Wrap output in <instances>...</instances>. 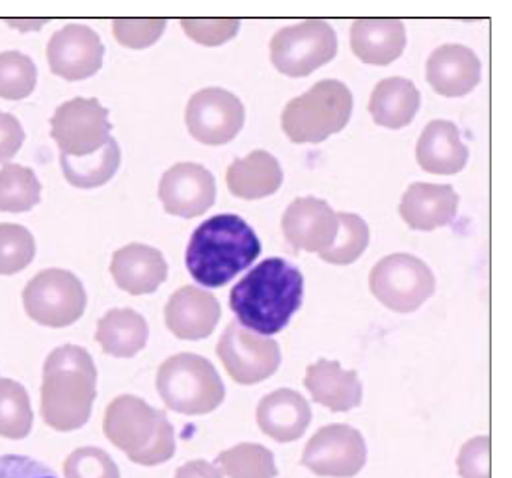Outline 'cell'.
I'll return each instance as SVG.
<instances>
[{
    "instance_id": "6da1fadb",
    "label": "cell",
    "mask_w": 512,
    "mask_h": 478,
    "mask_svg": "<svg viewBox=\"0 0 512 478\" xmlns=\"http://www.w3.org/2000/svg\"><path fill=\"white\" fill-rule=\"evenodd\" d=\"M304 296L300 270L280 257H272L244 276L230 294L231 311L244 328L274 335L293 319Z\"/></svg>"
},
{
    "instance_id": "7a4b0ae2",
    "label": "cell",
    "mask_w": 512,
    "mask_h": 478,
    "mask_svg": "<svg viewBox=\"0 0 512 478\" xmlns=\"http://www.w3.org/2000/svg\"><path fill=\"white\" fill-rule=\"evenodd\" d=\"M97 369L81 346H60L43 367L41 417L58 432H71L88 423L97 395Z\"/></svg>"
},
{
    "instance_id": "3957f363",
    "label": "cell",
    "mask_w": 512,
    "mask_h": 478,
    "mask_svg": "<svg viewBox=\"0 0 512 478\" xmlns=\"http://www.w3.org/2000/svg\"><path fill=\"white\" fill-rule=\"evenodd\" d=\"M261 253L256 231L237 214H218L198 227L187 248V268L200 285L218 289Z\"/></svg>"
},
{
    "instance_id": "277c9868",
    "label": "cell",
    "mask_w": 512,
    "mask_h": 478,
    "mask_svg": "<svg viewBox=\"0 0 512 478\" xmlns=\"http://www.w3.org/2000/svg\"><path fill=\"white\" fill-rule=\"evenodd\" d=\"M103 430L108 441L138 465L164 464L176 452L174 426L166 413L133 395H122L108 404Z\"/></svg>"
},
{
    "instance_id": "5b68a950",
    "label": "cell",
    "mask_w": 512,
    "mask_h": 478,
    "mask_svg": "<svg viewBox=\"0 0 512 478\" xmlns=\"http://www.w3.org/2000/svg\"><path fill=\"white\" fill-rule=\"evenodd\" d=\"M352 103L351 90L343 82L319 80L310 92L283 108V133L295 144H321L347 127Z\"/></svg>"
},
{
    "instance_id": "8992f818",
    "label": "cell",
    "mask_w": 512,
    "mask_h": 478,
    "mask_svg": "<svg viewBox=\"0 0 512 478\" xmlns=\"http://www.w3.org/2000/svg\"><path fill=\"white\" fill-rule=\"evenodd\" d=\"M157 391L166 408L185 415L213 412L226 397V389L213 363L189 352L162 363L157 372Z\"/></svg>"
},
{
    "instance_id": "52a82bcc",
    "label": "cell",
    "mask_w": 512,
    "mask_h": 478,
    "mask_svg": "<svg viewBox=\"0 0 512 478\" xmlns=\"http://www.w3.org/2000/svg\"><path fill=\"white\" fill-rule=\"evenodd\" d=\"M336 53V32L323 19H308L282 28L270 40V62L287 77H308L332 62Z\"/></svg>"
},
{
    "instance_id": "ba28073f",
    "label": "cell",
    "mask_w": 512,
    "mask_h": 478,
    "mask_svg": "<svg viewBox=\"0 0 512 478\" xmlns=\"http://www.w3.org/2000/svg\"><path fill=\"white\" fill-rule=\"evenodd\" d=\"M371 293L395 313H412L423 306L436 289L431 268L408 253H391L373 266Z\"/></svg>"
},
{
    "instance_id": "9c48e42d",
    "label": "cell",
    "mask_w": 512,
    "mask_h": 478,
    "mask_svg": "<svg viewBox=\"0 0 512 478\" xmlns=\"http://www.w3.org/2000/svg\"><path fill=\"white\" fill-rule=\"evenodd\" d=\"M23 304L28 317L41 326L66 328L81 319L86 309V291L75 274L49 268L28 281Z\"/></svg>"
},
{
    "instance_id": "30bf717a",
    "label": "cell",
    "mask_w": 512,
    "mask_h": 478,
    "mask_svg": "<svg viewBox=\"0 0 512 478\" xmlns=\"http://www.w3.org/2000/svg\"><path fill=\"white\" fill-rule=\"evenodd\" d=\"M112 125L108 110L97 99L75 97L54 112L51 136L69 157H88L105 146Z\"/></svg>"
},
{
    "instance_id": "8fae6325",
    "label": "cell",
    "mask_w": 512,
    "mask_h": 478,
    "mask_svg": "<svg viewBox=\"0 0 512 478\" xmlns=\"http://www.w3.org/2000/svg\"><path fill=\"white\" fill-rule=\"evenodd\" d=\"M216 354L231 378L243 386L267 380L278 371L282 361L276 341L244 330L237 322H230L222 333Z\"/></svg>"
},
{
    "instance_id": "7c38bea8",
    "label": "cell",
    "mask_w": 512,
    "mask_h": 478,
    "mask_svg": "<svg viewBox=\"0 0 512 478\" xmlns=\"http://www.w3.org/2000/svg\"><path fill=\"white\" fill-rule=\"evenodd\" d=\"M246 110L239 97L224 88H205L194 93L187 105L190 136L205 146H224L243 129Z\"/></svg>"
},
{
    "instance_id": "4fadbf2b",
    "label": "cell",
    "mask_w": 512,
    "mask_h": 478,
    "mask_svg": "<svg viewBox=\"0 0 512 478\" xmlns=\"http://www.w3.org/2000/svg\"><path fill=\"white\" fill-rule=\"evenodd\" d=\"M364 436L349 425H330L321 428L308 441L302 465L319 477H354L365 464Z\"/></svg>"
},
{
    "instance_id": "5bb4252c",
    "label": "cell",
    "mask_w": 512,
    "mask_h": 478,
    "mask_svg": "<svg viewBox=\"0 0 512 478\" xmlns=\"http://www.w3.org/2000/svg\"><path fill=\"white\" fill-rule=\"evenodd\" d=\"M216 183L213 173L196 162H179L162 175L159 200L164 211L181 218L202 216L215 205Z\"/></svg>"
},
{
    "instance_id": "9a60e30c",
    "label": "cell",
    "mask_w": 512,
    "mask_h": 478,
    "mask_svg": "<svg viewBox=\"0 0 512 478\" xmlns=\"http://www.w3.org/2000/svg\"><path fill=\"white\" fill-rule=\"evenodd\" d=\"M105 47L90 27L66 25L54 32L47 47V60L54 75L66 80H84L103 66Z\"/></svg>"
},
{
    "instance_id": "2e32d148",
    "label": "cell",
    "mask_w": 512,
    "mask_h": 478,
    "mask_svg": "<svg viewBox=\"0 0 512 478\" xmlns=\"http://www.w3.org/2000/svg\"><path fill=\"white\" fill-rule=\"evenodd\" d=\"M283 235L295 252L321 253L336 239L337 214L332 207L317 198L293 201L282 220Z\"/></svg>"
},
{
    "instance_id": "e0dca14e",
    "label": "cell",
    "mask_w": 512,
    "mask_h": 478,
    "mask_svg": "<svg viewBox=\"0 0 512 478\" xmlns=\"http://www.w3.org/2000/svg\"><path fill=\"white\" fill-rule=\"evenodd\" d=\"M220 315V304L215 296L192 285L172 294L164 309L168 330L177 339L185 341H198L209 337L215 332Z\"/></svg>"
},
{
    "instance_id": "ac0fdd59",
    "label": "cell",
    "mask_w": 512,
    "mask_h": 478,
    "mask_svg": "<svg viewBox=\"0 0 512 478\" xmlns=\"http://www.w3.org/2000/svg\"><path fill=\"white\" fill-rule=\"evenodd\" d=\"M427 82L444 97H462L481 82V60L472 49L449 43L438 47L427 60Z\"/></svg>"
},
{
    "instance_id": "d6986e66",
    "label": "cell",
    "mask_w": 512,
    "mask_h": 478,
    "mask_svg": "<svg viewBox=\"0 0 512 478\" xmlns=\"http://www.w3.org/2000/svg\"><path fill=\"white\" fill-rule=\"evenodd\" d=\"M457 209L459 196L453 186L414 183L408 186L399 213L410 229L434 231L451 224Z\"/></svg>"
},
{
    "instance_id": "ffe728a7",
    "label": "cell",
    "mask_w": 512,
    "mask_h": 478,
    "mask_svg": "<svg viewBox=\"0 0 512 478\" xmlns=\"http://www.w3.org/2000/svg\"><path fill=\"white\" fill-rule=\"evenodd\" d=\"M112 278L125 293H155L168 278V265L162 253L146 244H129L114 253Z\"/></svg>"
},
{
    "instance_id": "44dd1931",
    "label": "cell",
    "mask_w": 512,
    "mask_h": 478,
    "mask_svg": "<svg viewBox=\"0 0 512 478\" xmlns=\"http://www.w3.org/2000/svg\"><path fill=\"white\" fill-rule=\"evenodd\" d=\"M310 423V404L293 389H278L257 406V425L280 443L302 438Z\"/></svg>"
},
{
    "instance_id": "7402d4cb",
    "label": "cell",
    "mask_w": 512,
    "mask_h": 478,
    "mask_svg": "<svg viewBox=\"0 0 512 478\" xmlns=\"http://www.w3.org/2000/svg\"><path fill=\"white\" fill-rule=\"evenodd\" d=\"M468 157L470 151L460 140L459 127L451 121H431L419 136L416 159L423 172L455 175L466 166Z\"/></svg>"
},
{
    "instance_id": "603a6c76",
    "label": "cell",
    "mask_w": 512,
    "mask_h": 478,
    "mask_svg": "<svg viewBox=\"0 0 512 478\" xmlns=\"http://www.w3.org/2000/svg\"><path fill=\"white\" fill-rule=\"evenodd\" d=\"M406 47V28L399 19H356L351 27V49L365 64L388 66Z\"/></svg>"
},
{
    "instance_id": "cb8c5ba5",
    "label": "cell",
    "mask_w": 512,
    "mask_h": 478,
    "mask_svg": "<svg viewBox=\"0 0 512 478\" xmlns=\"http://www.w3.org/2000/svg\"><path fill=\"white\" fill-rule=\"evenodd\" d=\"M304 387L315 402L332 412H349L362 402V382L356 371H343L337 361L319 359L306 371Z\"/></svg>"
},
{
    "instance_id": "d4e9b609",
    "label": "cell",
    "mask_w": 512,
    "mask_h": 478,
    "mask_svg": "<svg viewBox=\"0 0 512 478\" xmlns=\"http://www.w3.org/2000/svg\"><path fill=\"white\" fill-rule=\"evenodd\" d=\"M226 183L231 194L241 200H263L280 190L283 183L280 162L267 151H252L248 157L231 162Z\"/></svg>"
},
{
    "instance_id": "484cf974",
    "label": "cell",
    "mask_w": 512,
    "mask_h": 478,
    "mask_svg": "<svg viewBox=\"0 0 512 478\" xmlns=\"http://www.w3.org/2000/svg\"><path fill=\"white\" fill-rule=\"evenodd\" d=\"M419 105L421 95L412 80L390 77L380 80L375 86L369 101V112L380 127L403 129L412 123Z\"/></svg>"
},
{
    "instance_id": "4316f807",
    "label": "cell",
    "mask_w": 512,
    "mask_h": 478,
    "mask_svg": "<svg viewBox=\"0 0 512 478\" xmlns=\"http://www.w3.org/2000/svg\"><path fill=\"white\" fill-rule=\"evenodd\" d=\"M146 319L133 309H112L97 324L95 341L114 358H133L148 343Z\"/></svg>"
},
{
    "instance_id": "83f0119b",
    "label": "cell",
    "mask_w": 512,
    "mask_h": 478,
    "mask_svg": "<svg viewBox=\"0 0 512 478\" xmlns=\"http://www.w3.org/2000/svg\"><path fill=\"white\" fill-rule=\"evenodd\" d=\"M62 170L69 185L77 188H97L107 185L108 181L118 172L122 162V151L118 142L110 136L107 144L88 157H69L60 153Z\"/></svg>"
},
{
    "instance_id": "f1b7e54d",
    "label": "cell",
    "mask_w": 512,
    "mask_h": 478,
    "mask_svg": "<svg viewBox=\"0 0 512 478\" xmlns=\"http://www.w3.org/2000/svg\"><path fill=\"white\" fill-rule=\"evenodd\" d=\"M41 183L36 173L19 164H6L0 170V211L27 213L40 203Z\"/></svg>"
},
{
    "instance_id": "f546056e",
    "label": "cell",
    "mask_w": 512,
    "mask_h": 478,
    "mask_svg": "<svg viewBox=\"0 0 512 478\" xmlns=\"http://www.w3.org/2000/svg\"><path fill=\"white\" fill-rule=\"evenodd\" d=\"M34 423L27 389L10 378H0V436L25 439Z\"/></svg>"
},
{
    "instance_id": "4dcf8cb0",
    "label": "cell",
    "mask_w": 512,
    "mask_h": 478,
    "mask_svg": "<svg viewBox=\"0 0 512 478\" xmlns=\"http://www.w3.org/2000/svg\"><path fill=\"white\" fill-rule=\"evenodd\" d=\"M369 244V227L358 214H337L336 239L319 257L330 265H351Z\"/></svg>"
},
{
    "instance_id": "1f68e13d",
    "label": "cell",
    "mask_w": 512,
    "mask_h": 478,
    "mask_svg": "<svg viewBox=\"0 0 512 478\" xmlns=\"http://www.w3.org/2000/svg\"><path fill=\"white\" fill-rule=\"evenodd\" d=\"M216 462L230 478H274L278 475L272 452L257 443H241L228 449Z\"/></svg>"
},
{
    "instance_id": "d6a6232c",
    "label": "cell",
    "mask_w": 512,
    "mask_h": 478,
    "mask_svg": "<svg viewBox=\"0 0 512 478\" xmlns=\"http://www.w3.org/2000/svg\"><path fill=\"white\" fill-rule=\"evenodd\" d=\"M38 69L27 54L0 53V97L8 101L25 99L36 88Z\"/></svg>"
},
{
    "instance_id": "836d02e7",
    "label": "cell",
    "mask_w": 512,
    "mask_h": 478,
    "mask_svg": "<svg viewBox=\"0 0 512 478\" xmlns=\"http://www.w3.org/2000/svg\"><path fill=\"white\" fill-rule=\"evenodd\" d=\"M36 255V242L27 227L0 224V276L25 270Z\"/></svg>"
},
{
    "instance_id": "e575fe53",
    "label": "cell",
    "mask_w": 512,
    "mask_h": 478,
    "mask_svg": "<svg viewBox=\"0 0 512 478\" xmlns=\"http://www.w3.org/2000/svg\"><path fill=\"white\" fill-rule=\"evenodd\" d=\"M64 475L66 478H120V469L107 452L82 447L66 458Z\"/></svg>"
},
{
    "instance_id": "d590c367",
    "label": "cell",
    "mask_w": 512,
    "mask_h": 478,
    "mask_svg": "<svg viewBox=\"0 0 512 478\" xmlns=\"http://www.w3.org/2000/svg\"><path fill=\"white\" fill-rule=\"evenodd\" d=\"M168 27L166 19H116L112 21L114 38L127 49H148Z\"/></svg>"
},
{
    "instance_id": "8d00e7d4",
    "label": "cell",
    "mask_w": 512,
    "mask_h": 478,
    "mask_svg": "<svg viewBox=\"0 0 512 478\" xmlns=\"http://www.w3.org/2000/svg\"><path fill=\"white\" fill-rule=\"evenodd\" d=\"M181 27L190 40L205 47H216L237 36L241 21L239 19H183Z\"/></svg>"
},
{
    "instance_id": "74e56055",
    "label": "cell",
    "mask_w": 512,
    "mask_h": 478,
    "mask_svg": "<svg viewBox=\"0 0 512 478\" xmlns=\"http://www.w3.org/2000/svg\"><path fill=\"white\" fill-rule=\"evenodd\" d=\"M462 478H490V438L479 436L464 443L459 454Z\"/></svg>"
},
{
    "instance_id": "f35d334b",
    "label": "cell",
    "mask_w": 512,
    "mask_h": 478,
    "mask_svg": "<svg viewBox=\"0 0 512 478\" xmlns=\"http://www.w3.org/2000/svg\"><path fill=\"white\" fill-rule=\"evenodd\" d=\"M0 478H58L51 467L30 456H0Z\"/></svg>"
},
{
    "instance_id": "ab89813d",
    "label": "cell",
    "mask_w": 512,
    "mask_h": 478,
    "mask_svg": "<svg viewBox=\"0 0 512 478\" xmlns=\"http://www.w3.org/2000/svg\"><path fill=\"white\" fill-rule=\"evenodd\" d=\"M25 142V131L12 114L0 112V162L15 157Z\"/></svg>"
},
{
    "instance_id": "60d3db41",
    "label": "cell",
    "mask_w": 512,
    "mask_h": 478,
    "mask_svg": "<svg viewBox=\"0 0 512 478\" xmlns=\"http://www.w3.org/2000/svg\"><path fill=\"white\" fill-rule=\"evenodd\" d=\"M176 478H222L220 469L209 462L194 460L177 469Z\"/></svg>"
}]
</instances>
